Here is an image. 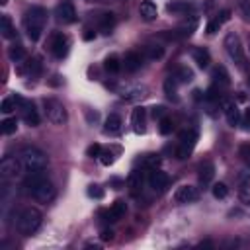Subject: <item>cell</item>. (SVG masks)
I'll return each mask as SVG.
<instances>
[{"label":"cell","mask_w":250,"mask_h":250,"mask_svg":"<svg viewBox=\"0 0 250 250\" xmlns=\"http://www.w3.org/2000/svg\"><path fill=\"white\" fill-rule=\"evenodd\" d=\"M23 188L25 191L35 199V201H41V203H49L53 197H55V186L43 176V172H33L29 174L25 180H23Z\"/></svg>","instance_id":"6da1fadb"},{"label":"cell","mask_w":250,"mask_h":250,"mask_svg":"<svg viewBox=\"0 0 250 250\" xmlns=\"http://www.w3.org/2000/svg\"><path fill=\"white\" fill-rule=\"evenodd\" d=\"M45 21H47V10L41 6H33L25 12L23 16V27L25 33L31 41H37L41 37V31L45 29Z\"/></svg>","instance_id":"7a4b0ae2"},{"label":"cell","mask_w":250,"mask_h":250,"mask_svg":"<svg viewBox=\"0 0 250 250\" xmlns=\"http://www.w3.org/2000/svg\"><path fill=\"white\" fill-rule=\"evenodd\" d=\"M41 221H43V215L39 209L35 207H25L20 211L18 215V221H16V230L23 236H31L33 232H37V229L41 227Z\"/></svg>","instance_id":"3957f363"},{"label":"cell","mask_w":250,"mask_h":250,"mask_svg":"<svg viewBox=\"0 0 250 250\" xmlns=\"http://www.w3.org/2000/svg\"><path fill=\"white\" fill-rule=\"evenodd\" d=\"M20 160L25 168V172L33 174V172H43L49 164V158L43 150L35 148V146H23L20 152Z\"/></svg>","instance_id":"277c9868"},{"label":"cell","mask_w":250,"mask_h":250,"mask_svg":"<svg viewBox=\"0 0 250 250\" xmlns=\"http://www.w3.org/2000/svg\"><path fill=\"white\" fill-rule=\"evenodd\" d=\"M225 49H227V55L230 57V61L238 66H244V47H242V41L240 37L230 31L225 35Z\"/></svg>","instance_id":"5b68a950"},{"label":"cell","mask_w":250,"mask_h":250,"mask_svg":"<svg viewBox=\"0 0 250 250\" xmlns=\"http://www.w3.org/2000/svg\"><path fill=\"white\" fill-rule=\"evenodd\" d=\"M43 109H45V115H47V119L51 121V123H55V125H62V123H66V109H64V105L59 102V100H55V98H45L43 100Z\"/></svg>","instance_id":"8992f818"},{"label":"cell","mask_w":250,"mask_h":250,"mask_svg":"<svg viewBox=\"0 0 250 250\" xmlns=\"http://www.w3.org/2000/svg\"><path fill=\"white\" fill-rule=\"evenodd\" d=\"M23 164L20 158H14V156H4L2 162H0V176L4 180H16L21 176L23 172Z\"/></svg>","instance_id":"52a82bcc"},{"label":"cell","mask_w":250,"mask_h":250,"mask_svg":"<svg viewBox=\"0 0 250 250\" xmlns=\"http://www.w3.org/2000/svg\"><path fill=\"white\" fill-rule=\"evenodd\" d=\"M195 141H197V133L193 129H186L180 133V146L176 150V156L182 160V158H188L195 146Z\"/></svg>","instance_id":"ba28073f"},{"label":"cell","mask_w":250,"mask_h":250,"mask_svg":"<svg viewBox=\"0 0 250 250\" xmlns=\"http://www.w3.org/2000/svg\"><path fill=\"white\" fill-rule=\"evenodd\" d=\"M115 90L127 102H139L148 94L146 86H143V84H123V86H117Z\"/></svg>","instance_id":"9c48e42d"},{"label":"cell","mask_w":250,"mask_h":250,"mask_svg":"<svg viewBox=\"0 0 250 250\" xmlns=\"http://www.w3.org/2000/svg\"><path fill=\"white\" fill-rule=\"evenodd\" d=\"M148 186L154 189V191H164L168 188V174L158 170V168H150L148 172Z\"/></svg>","instance_id":"30bf717a"},{"label":"cell","mask_w":250,"mask_h":250,"mask_svg":"<svg viewBox=\"0 0 250 250\" xmlns=\"http://www.w3.org/2000/svg\"><path fill=\"white\" fill-rule=\"evenodd\" d=\"M197 197H199V193H197V189L193 186H180L174 191V201L182 203V205L184 203H193Z\"/></svg>","instance_id":"8fae6325"},{"label":"cell","mask_w":250,"mask_h":250,"mask_svg":"<svg viewBox=\"0 0 250 250\" xmlns=\"http://www.w3.org/2000/svg\"><path fill=\"white\" fill-rule=\"evenodd\" d=\"M20 109H21V119H23L29 127H37V125H39V113H37V109H35V105H33L31 102L23 100V102L20 104Z\"/></svg>","instance_id":"7c38bea8"},{"label":"cell","mask_w":250,"mask_h":250,"mask_svg":"<svg viewBox=\"0 0 250 250\" xmlns=\"http://www.w3.org/2000/svg\"><path fill=\"white\" fill-rule=\"evenodd\" d=\"M57 18L62 23H74L76 21V8L72 2H61L57 6Z\"/></svg>","instance_id":"4fadbf2b"},{"label":"cell","mask_w":250,"mask_h":250,"mask_svg":"<svg viewBox=\"0 0 250 250\" xmlns=\"http://www.w3.org/2000/svg\"><path fill=\"white\" fill-rule=\"evenodd\" d=\"M51 53L57 59L66 57V53H68V39H66V35H62V33H55L53 35V39H51Z\"/></svg>","instance_id":"5bb4252c"},{"label":"cell","mask_w":250,"mask_h":250,"mask_svg":"<svg viewBox=\"0 0 250 250\" xmlns=\"http://www.w3.org/2000/svg\"><path fill=\"white\" fill-rule=\"evenodd\" d=\"M221 107H223V113H225L227 123H229L230 127H234V125L240 123V111H238V107H236L234 102H230V100H223V102H221Z\"/></svg>","instance_id":"9a60e30c"},{"label":"cell","mask_w":250,"mask_h":250,"mask_svg":"<svg viewBox=\"0 0 250 250\" xmlns=\"http://www.w3.org/2000/svg\"><path fill=\"white\" fill-rule=\"evenodd\" d=\"M145 121H146V109L145 107H135L133 113H131V125H133V131L137 135L145 133Z\"/></svg>","instance_id":"2e32d148"},{"label":"cell","mask_w":250,"mask_h":250,"mask_svg":"<svg viewBox=\"0 0 250 250\" xmlns=\"http://www.w3.org/2000/svg\"><path fill=\"white\" fill-rule=\"evenodd\" d=\"M121 64L125 66L127 72H135V70L141 68V64H143V57H141L139 53H135V51H129V53H125Z\"/></svg>","instance_id":"e0dca14e"},{"label":"cell","mask_w":250,"mask_h":250,"mask_svg":"<svg viewBox=\"0 0 250 250\" xmlns=\"http://www.w3.org/2000/svg\"><path fill=\"white\" fill-rule=\"evenodd\" d=\"M125 213H127V203H125V201H121V199H117V201L109 207V211L105 213V217H107V221L115 223V221L123 219V217H125Z\"/></svg>","instance_id":"ac0fdd59"},{"label":"cell","mask_w":250,"mask_h":250,"mask_svg":"<svg viewBox=\"0 0 250 250\" xmlns=\"http://www.w3.org/2000/svg\"><path fill=\"white\" fill-rule=\"evenodd\" d=\"M139 14H141V18H143L145 21H152V20H156V16H158V8H156L154 2L145 0V2H141V6H139Z\"/></svg>","instance_id":"d6986e66"},{"label":"cell","mask_w":250,"mask_h":250,"mask_svg":"<svg viewBox=\"0 0 250 250\" xmlns=\"http://www.w3.org/2000/svg\"><path fill=\"white\" fill-rule=\"evenodd\" d=\"M213 178H215V166H213V162L205 160V162L199 166V182H201L203 186H209Z\"/></svg>","instance_id":"ffe728a7"},{"label":"cell","mask_w":250,"mask_h":250,"mask_svg":"<svg viewBox=\"0 0 250 250\" xmlns=\"http://www.w3.org/2000/svg\"><path fill=\"white\" fill-rule=\"evenodd\" d=\"M98 25H100V31L107 35V33L113 29V25H115V14H111V12H104V14H100Z\"/></svg>","instance_id":"44dd1931"},{"label":"cell","mask_w":250,"mask_h":250,"mask_svg":"<svg viewBox=\"0 0 250 250\" xmlns=\"http://www.w3.org/2000/svg\"><path fill=\"white\" fill-rule=\"evenodd\" d=\"M0 31H2L4 39H12L16 35V27H14V23H12L8 14H2V18H0Z\"/></svg>","instance_id":"7402d4cb"},{"label":"cell","mask_w":250,"mask_h":250,"mask_svg":"<svg viewBox=\"0 0 250 250\" xmlns=\"http://www.w3.org/2000/svg\"><path fill=\"white\" fill-rule=\"evenodd\" d=\"M191 57H193V61L197 62V66H201V68H207V66H209V62H211L209 51H207V49H203V47L193 49V51H191Z\"/></svg>","instance_id":"603a6c76"},{"label":"cell","mask_w":250,"mask_h":250,"mask_svg":"<svg viewBox=\"0 0 250 250\" xmlns=\"http://www.w3.org/2000/svg\"><path fill=\"white\" fill-rule=\"evenodd\" d=\"M121 125H123L121 115H117V113H109V115H107V119H105V133L115 135V133H119V131H121Z\"/></svg>","instance_id":"cb8c5ba5"},{"label":"cell","mask_w":250,"mask_h":250,"mask_svg":"<svg viewBox=\"0 0 250 250\" xmlns=\"http://www.w3.org/2000/svg\"><path fill=\"white\" fill-rule=\"evenodd\" d=\"M21 102H23V100H21L20 96H10V98H4V100H2V104H0V111L8 115V113H12V111L16 109V105H20Z\"/></svg>","instance_id":"d4e9b609"},{"label":"cell","mask_w":250,"mask_h":250,"mask_svg":"<svg viewBox=\"0 0 250 250\" xmlns=\"http://www.w3.org/2000/svg\"><path fill=\"white\" fill-rule=\"evenodd\" d=\"M104 68H105L107 72H111V74H117L119 68H121V61H119V57H117V55H109V57H105V61H104Z\"/></svg>","instance_id":"484cf974"},{"label":"cell","mask_w":250,"mask_h":250,"mask_svg":"<svg viewBox=\"0 0 250 250\" xmlns=\"http://www.w3.org/2000/svg\"><path fill=\"white\" fill-rule=\"evenodd\" d=\"M178 82H184V84H188V82H191L193 80V70L189 68V66H186V64H182V66H178V70H176V76H174Z\"/></svg>","instance_id":"4316f807"},{"label":"cell","mask_w":250,"mask_h":250,"mask_svg":"<svg viewBox=\"0 0 250 250\" xmlns=\"http://www.w3.org/2000/svg\"><path fill=\"white\" fill-rule=\"evenodd\" d=\"M166 10H168L170 14H188V12L193 10V6L188 4V2H172V4L166 6Z\"/></svg>","instance_id":"83f0119b"},{"label":"cell","mask_w":250,"mask_h":250,"mask_svg":"<svg viewBox=\"0 0 250 250\" xmlns=\"http://www.w3.org/2000/svg\"><path fill=\"white\" fill-rule=\"evenodd\" d=\"M145 55H146L148 61H158V59L164 57V47H160V45H146L145 47Z\"/></svg>","instance_id":"f1b7e54d"},{"label":"cell","mask_w":250,"mask_h":250,"mask_svg":"<svg viewBox=\"0 0 250 250\" xmlns=\"http://www.w3.org/2000/svg\"><path fill=\"white\" fill-rule=\"evenodd\" d=\"M213 78H215V82H219L221 86H229V82H230L229 72L225 70V66H215V68H213Z\"/></svg>","instance_id":"f546056e"},{"label":"cell","mask_w":250,"mask_h":250,"mask_svg":"<svg viewBox=\"0 0 250 250\" xmlns=\"http://www.w3.org/2000/svg\"><path fill=\"white\" fill-rule=\"evenodd\" d=\"M8 55H10V59H12L14 62H21V61L25 59V49H23L21 45H12L10 51H8Z\"/></svg>","instance_id":"4dcf8cb0"},{"label":"cell","mask_w":250,"mask_h":250,"mask_svg":"<svg viewBox=\"0 0 250 250\" xmlns=\"http://www.w3.org/2000/svg\"><path fill=\"white\" fill-rule=\"evenodd\" d=\"M0 125H2V133H4V135H12V133H16V129H18L16 117H6Z\"/></svg>","instance_id":"1f68e13d"},{"label":"cell","mask_w":250,"mask_h":250,"mask_svg":"<svg viewBox=\"0 0 250 250\" xmlns=\"http://www.w3.org/2000/svg\"><path fill=\"white\" fill-rule=\"evenodd\" d=\"M211 191H213V197H215V199H225V197L229 195V188H227V184H223V182L215 184V186L211 188Z\"/></svg>","instance_id":"d6a6232c"},{"label":"cell","mask_w":250,"mask_h":250,"mask_svg":"<svg viewBox=\"0 0 250 250\" xmlns=\"http://www.w3.org/2000/svg\"><path fill=\"white\" fill-rule=\"evenodd\" d=\"M176 78H166V82H164V92H166V96L170 98V100H176Z\"/></svg>","instance_id":"836d02e7"},{"label":"cell","mask_w":250,"mask_h":250,"mask_svg":"<svg viewBox=\"0 0 250 250\" xmlns=\"http://www.w3.org/2000/svg\"><path fill=\"white\" fill-rule=\"evenodd\" d=\"M172 129H174V123H172V119H168V117H160V123H158V131H160L162 135H170V133H172Z\"/></svg>","instance_id":"e575fe53"},{"label":"cell","mask_w":250,"mask_h":250,"mask_svg":"<svg viewBox=\"0 0 250 250\" xmlns=\"http://www.w3.org/2000/svg\"><path fill=\"white\" fill-rule=\"evenodd\" d=\"M238 195H240L242 203H250V180H248V182H244V184L240 186V191H238Z\"/></svg>","instance_id":"d590c367"},{"label":"cell","mask_w":250,"mask_h":250,"mask_svg":"<svg viewBox=\"0 0 250 250\" xmlns=\"http://www.w3.org/2000/svg\"><path fill=\"white\" fill-rule=\"evenodd\" d=\"M100 162L104 164V166H109V164H113V154H111V150H104L102 148V152H100Z\"/></svg>","instance_id":"8d00e7d4"},{"label":"cell","mask_w":250,"mask_h":250,"mask_svg":"<svg viewBox=\"0 0 250 250\" xmlns=\"http://www.w3.org/2000/svg\"><path fill=\"white\" fill-rule=\"evenodd\" d=\"M100 152H102V146H100L98 143H94V145H90V146L86 148V154L92 156V158H94V156H100Z\"/></svg>","instance_id":"74e56055"},{"label":"cell","mask_w":250,"mask_h":250,"mask_svg":"<svg viewBox=\"0 0 250 250\" xmlns=\"http://www.w3.org/2000/svg\"><path fill=\"white\" fill-rule=\"evenodd\" d=\"M88 195L90 197H96V199H102L104 197V189H100L98 186H90L88 188Z\"/></svg>","instance_id":"f35d334b"},{"label":"cell","mask_w":250,"mask_h":250,"mask_svg":"<svg viewBox=\"0 0 250 250\" xmlns=\"http://www.w3.org/2000/svg\"><path fill=\"white\" fill-rule=\"evenodd\" d=\"M223 23L219 21V18H215V20H211L209 23H207V33H215V31H219V27H221Z\"/></svg>","instance_id":"ab89813d"},{"label":"cell","mask_w":250,"mask_h":250,"mask_svg":"<svg viewBox=\"0 0 250 250\" xmlns=\"http://www.w3.org/2000/svg\"><path fill=\"white\" fill-rule=\"evenodd\" d=\"M160 162V158H158V154H146V158H145V164L146 166H150V168H156V164Z\"/></svg>","instance_id":"60d3db41"},{"label":"cell","mask_w":250,"mask_h":250,"mask_svg":"<svg viewBox=\"0 0 250 250\" xmlns=\"http://www.w3.org/2000/svg\"><path fill=\"white\" fill-rule=\"evenodd\" d=\"M240 156H242V160H244V162H248V164H250V146H248V145L240 146Z\"/></svg>","instance_id":"b9f144b4"},{"label":"cell","mask_w":250,"mask_h":250,"mask_svg":"<svg viewBox=\"0 0 250 250\" xmlns=\"http://www.w3.org/2000/svg\"><path fill=\"white\" fill-rule=\"evenodd\" d=\"M152 115H154V119H156V117H164V107H162V105L152 107Z\"/></svg>","instance_id":"7bdbcfd3"},{"label":"cell","mask_w":250,"mask_h":250,"mask_svg":"<svg viewBox=\"0 0 250 250\" xmlns=\"http://www.w3.org/2000/svg\"><path fill=\"white\" fill-rule=\"evenodd\" d=\"M205 98H207V100H219V96H217V88H209Z\"/></svg>","instance_id":"ee69618b"},{"label":"cell","mask_w":250,"mask_h":250,"mask_svg":"<svg viewBox=\"0 0 250 250\" xmlns=\"http://www.w3.org/2000/svg\"><path fill=\"white\" fill-rule=\"evenodd\" d=\"M229 18H230V12H229V10H223V12L219 14V21H221V23H225Z\"/></svg>","instance_id":"f6af8a7d"},{"label":"cell","mask_w":250,"mask_h":250,"mask_svg":"<svg viewBox=\"0 0 250 250\" xmlns=\"http://www.w3.org/2000/svg\"><path fill=\"white\" fill-rule=\"evenodd\" d=\"M86 117H88L90 123H96V121H98V113H96V111H94V113H92V111H86Z\"/></svg>","instance_id":"bcb514c9"},{"label":"cell","mask_w":250,"mask_h":250,"mask_svg":"<svg viewBox=\"0 0 250 250\" xmlns=\"http://www.w3.org/2000/svg\"><path fill=\"white\" fill-rule=\"evenodd\" d=\"M113 238V230H102V240H111Z\"/></svg>","instance_id":"7dc6e473"},{"label":"cell","mask_w":250,"mask_h":250,"mask_svg":"<svg viewBox=\"0 0 250 250\" xmlns=\"http://www.w3.org/2000/svg\"><path fill=\"white\" fill-rule=\"evenodd\" d=\"M244 123H246V129L250 131V109L246 111V117H244Z\"/></svg>","instance_id":"c3c4849f"},{"label":"cell","mask_w":250,"mask_h":250,"mask_svg":"<svg viewBox=\"0 0 250 250\" xmlns=\"http://www.w3.org/2000/svg\"><path fill=\"white\" fill-rule=\"evenodd\" d=\"M94 35H96L94 31H86V33H84V39H86V41H90V39H94Z\"/></svg>","instance_id":"681fc988"},{"label":"cell","mask_w":250,"mask_h":250,"mask_svg":"<svg viewBox=\"0 0 250 250\" xmlns=\"http://www.w3.org/2000/svg\"><path fill=\"white\" fill-rule=\"evenodd\" d=\"M90 2H98V4H104V2H109V0H90Z\"/></svg>","instance_id":"f907efd6"},{"label":"cell","mask_w":250,"mask_h":250,"mask_svg":"<svg viewBox=\"0 0 250 250\" xmlns=\"http://www.w3.org/2000/svg\"><path fill=\"white\" fill-rule=\"evenodd\" d=\"M6 2H8V0H0V4H2V6H4V4H6Z\"/></svg>","instance_id":"816d5d0a"},{"label":"cell","mask_w":250,"mask_h":250,"mask_svg":"<svg viewBox=\"0 0 250 250\" xmlns=\"http://www.w3.org/2000/svg\"><path fill=\"white\" fill-rule=\"evenodd\" d=\"M248 51H250V37H248Z\"/></svg>","instance_id":"f5cc1de1"}]
</instances>
